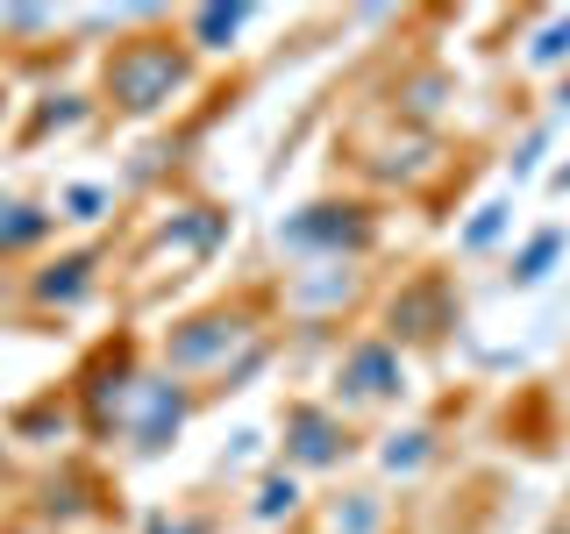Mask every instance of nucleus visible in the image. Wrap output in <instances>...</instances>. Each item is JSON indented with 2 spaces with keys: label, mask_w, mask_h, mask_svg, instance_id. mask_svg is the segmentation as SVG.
I'll list each match as a JSON object with an SVG mask.
<instances>
[{
  "label": "nucleus",
  "mask_w": 570,
  "mask_h": 534,
  "mask_svg": "<svg viewBox=\"0 0 570 534\" xmlns=\"http://www.w3.org/2000/svg\"><path fill=\"white\" fill-rule=\"evenodd\" d=\"M257 343H272V285H236V293L178 314L171 328L157 335V364L193 385V378H222V370L243 364Z\"/></svg>",
  "instance_id": "nucleus-1"
},
{
  "label": "nucleus",
  "mask_w": 570,
  "mask_h": 534,
  "mask_svg": "<svg viewBox=\"0 0 570 534\" xmlns=\"http://www.w3.org/2000/svg\"><path fill=\"white\" fill-rule=\"evenodd\" d=\"M200 79V50L186 43L178 29H150V36H121L115 50L100 58V100L115 107L121 121L165 115V107Z\"/></svg>",
  "instance_id": "nucleus-2"
},
{
  "label": "nucleus",
  "mask_w": 570,
  "mask_h": 534,
  "mask_svg": "<svg viewBox=\"0 0 570 534\" xmlns=\"http://www.w3.org/2000/svg\"><path fill=\"white\" fill-rule=\"evenodd\" d=\"M278 249L314 264H356L379 249V200H356V192H321V200L293 207L278 221Z\"/></svg>",
  "instance_id": "nucleus-3"
},
{
  "label": "nucleus",
  "mask_w": 570,
  "mask_h": 534,
  "mask_svg": "<svg viewBox=\"0 0 570 534\" xmlns=\"http://www.w3.org/2000/svg\"><path fill=\"white\" fill-rule=\"evenodd\" d=\"M456 320H463V293H456V278L442 271V264H421L414 278H400L392 285V299H385V314H379V335L392 349H442L456 335Z\"/></svg>",
  "instance_id": "nucleus-4"
},
{
  "label": "nucleus",
  "mask_w": 570,
  "mask_h": 534,
  "mask_svg": "<svg viewBox=\"0 0 570 534\" xmlns=\"http://www.w3.org/2000/svg\"><path fill=\"white\" fill-rule=\"evenodd\" d=\"M406 392H414V370H406V349H392L379 328H364L356 343L335 356L328 370V399L343 406V414H385V406H400Z\"/></svg>",
  "instance_id": "nucleus-5"
},
{
  "label": "nucleus",
  "mask_w": 570,
  "mask_h": 534,
  "mask_svg": "<svg viewBox=\"0 0 570 534\" xmlns=\"http://www.w3.org/2000/svg\"><path fill=\"white\" fill-rule=\"evenodd\" d=\"M356 421L335 399H285L278 406V463L299 477H328L356 456Z\"/></svg>",
  "instance_id": "nucleus-6"
},
{
  "label": "nucleus",
  "mask_w": 570,
  "mask_h": 534,
  "mask_svg": "<svg viewBox=\"0 0 570 534\" xmlns=\"http://www.w3.org/2000/svg\"><path fill=\"white\" fill-rule=\"evenodd\" d=\"M207 406V392L200 385H186V378H171V370H150V378L136 385V399H129V421H121V435H129V449L136 456H165L178 435H186V421Z\"/></svg>",
  "instance_id": "nucleus-7"
},
{
  "label": "nucleus",
  "mask_w": 570,
  "mask_h": 534,
  "mask_svg": "<svg viewBox=\"0 0 570 534\" xmlns=\"http://www.w3.org/2000/svg\"><path fill=\"white\" fill-rule=\"evenodd\" d=\"M100 264H107V249H58V257H43L29 271V307L36 314H71V307H86V299L100 293Z\"/></svg>",
  "instance_id": "nucleus-8"
},
{
  "label": "nucleus",
  "mask_w": 570,
  "mask_h": 534,
  "mask_svg": "<svg viewBox=\"0 0 570 534\" xmlns=\"http://www.w3.org/2000/svg\"><path fill=\"white\" fill-rule=\"evenodd\" d=\"M100 506H107V485H100V471H86V463L50 471L43 485H36V498H29V513L43 527H71V521H86V513H100Z\"/></svg>",
  "instance_id": "nucleus-9"
},
{
  "label": "nucleus",
  "mask_w": 570,
  "mask_h": 534,
  "mask_svg": "<svg viewBox=\"0 0 570 534\" xmlns=\"http://www.w3.org/2000/svg\"><path fill=\"white\" fill-rule=\"evenodd\" d=\"M65 214L43 207V200H22V192H0V264L8 257H29V249H43L58 236Z\"/></svg>",
  "instance_id": "nucleus-10"
},
{
  "label": "nucleus",
  "mask_w": 570,
  "mask_h": 534,
  "mask_svg": "<svg viewBox=\"0 0 570 534\" xmlns=\"http://www.w3.org/2000/svg\"><path fill=\"white\" fill-rule=\"evenodd\" d=\"M249 521L257 527H293V521H307V477L299 471H285V463H272V471L249 485Z\"/></svg>",
  "instance_id": "nucleus-11"
},
{
  "label": "nucleus",
  "mask_w": 570,
  "mask_h": 534,
  "mask_svg": "<svg viewBox=\"0 0 570 534\" xmlns=\"http://www.w3.org/2000/svg\"><path fill=\"white\" fill-rule=\"evenodd\" d=\"M71 414H79V406H71V385H50V392H36L29 406L8 414V435L14 442H58L71 427Z\"/></svg>",
  "instance_id": "nucleus-12"
},
{
  "label": "nucleus",
  "mask_w": 570,
  "mask_h": 534,
  "mask_svg": "<svg viewBox=\"0 0 570 534\" xmlns=\"http://www.w3.org/2000/svg\"><path fill=\"white\" fill-rule=\"evenodd\" d=\"M563 249H570V228H563V221L534 228V236H528V243H521V249L507 257V285H513V293H528V285H542L549 271H557V257H563Z\"/></svg>",
  "instance_id": "nucleus-13"
},
{
  "label": "nucleus",
  "mask_w": 570,
  "mask_h": 534,
  "mask_svg": "<svg viewBox=\"0 0 570 534\" xmlns=\"http://www.w3.org/2000/svg\"><path fill=\"white\" fill-rule=\"evenodd\" d=\"M385 521H392L385 492H335L321 506V534H392Z\"/></svg>",
  "instance_id": "nucleus-14"
},
{
  "label": "nucleus",
  "mask_w": 570,
  "mask_h": 534,
  "mask_svg": "<svg viewBox=\"0 0 570 534\" xmlns=\"http://www.w3.org/2000/svg\"><path fill=\"white\" fill-rule=\"evenodd\" d=\"M243 29H249V8H186L178 14V36L193 50H228Z\"/></svg>",
  "instance_id": "nucleus-15"
},
{
  "label": "nucleus",
  "mask_w": 570,
  "mask_h": 534,
  "mask_svg": "<svg viewBox=\"0 0 570 534\" xmlns=\"http://www.w3.org/2000/svg\"><path fill=\"white\" fill-rule=\"evenodd\" d=\"M435 449H442V435L428 421H414V427H400V435L379 442V463H385V477H414L421 463H435Z\"/></svg>",
  "instance_id": "nucleus-16"
},
{
  "label": "nucleus",
  "mask_w": 570,
  "mask_h": 534,
  "mask_svg": "<svg viewBox=\"0 0 570 534\" xmlns=\"http://www.w3.org/2000/svg\"><path fill=\"white\" fill-rule=\"evenodd\" d=\"M507 221H513V207H507V200H485V207L471 214V221H463L456 249H463V257H485V249H492L499 236H507Z\"/></svg>",
  "instance_id": "nucleus-17"
},
{
  "label": "nucleus",
  "mask_w": 570,
  "mask_h": 534,
  "mask_svg": "<svg viewBox=\"0 0 570 534\" xmlns=\"http://www.w3.org/2000/svg\"><path fill=\"white\" fill-rule=\"evenodd\" d=\"M570 58V14H534V43H528V71H549Z\"/></svg>",
  "instance_id": "nucleus-18"
},
{
  "label": "nucleus",
  "mask_w": 570,
  "mask_h": 534,
  "mask_svg": "<svg viewBox=\"0 0 570 534\" xmlns=\"http://www.w3.org/2000/svg\"><path fill=\"white\" fill-rule=\"evenodd\" d=\"M107 207H115V192H107V186H65V200H58L65 221H100Z\"/></svg>",
  "instance_id": "nucleus-19"
},
{
  "label": "nucleus",
  "mask_w": 570,
  "mask_h": 534,
  "mask_svg": "<svg viewBox=\"0 0 570 534\" xmlns=\"http://www.w3.org/2000/svg\"><path fill=\"white\" fill-rule=\"evenodd\" d=\"M0 534H50L43 521H36V513L22 506V513H8V521H0Z\"/></svg>",
  "instance_id": "nucleus-20"
},
{
  "label": "nucleus",
  "mask_w": 570,
  "mask_h": 534,
  "mask_svg": "<svg viewBox=\"0 0 570 534\" xmlns=\"http://www.w3.org/2000/svg\"><path fill=\"white\" fill-rule=\"evenodd\" d=\"M549 192H570V165H557V171H549Z\"/></svg>",
  "instance_id": "nucleus-21"
},
{
  "label": "nucleus",
  "mask_w": 570,
  "mask_h": 534,
  "mask_svg": "<svg viewBox=\"0 0 570 534\" xmlns=\"http://www.w3.org/2000/svg\"><path fill=\"white\" fill-rule=\"evenodd\" d=\"M14 477V456H8V435H0V485H8Z\"/></svg>",
  "instance_id": "nucleus-22"
},
{
  "label": "nucleus",
  "mask_w": 570,
  "mask_h": 534,
  "mask_svg": "<svg viewBox=\"0 0 570 534\" xmlns=\"http://www.w3.org/2000/svg\"><path fill=\"white\" fill-rule=\"evenodd\" d=\"M278 534H321V527L314 521H293V527H278Z\"/></svg>",
  "instance_id": "nucleus-23"
},
{
  "label": "nucleus",
  "mask_w": 570,
  "mask_h": 534,
  "mask_svg": "<svg viewBox=\"0 0 570 534\" xmlns=\"http://www.w3.org/2000/svg\"><path fill=\"white\" fill-rule=\"evenodd\" d=\"M0 521H8V506H0Z\"/></svg>",
  "instance_id": "nucleus-24"
}]
</instances>
